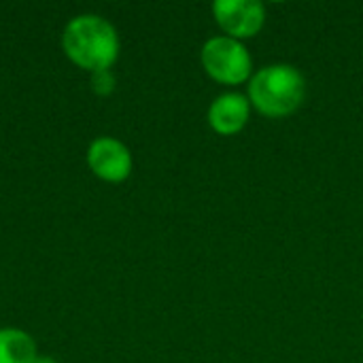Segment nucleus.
Here are the masks:
<instances>
[{
  "label": "nucleus",
  "instance_id": "8",
  "mask_svg": "<svg viewBox=\"0 0 363 363\" xmlns=\"http://www.w3.org/2000/svg\"><path fill=\"white\" fill-rule=\"evenodd\" d=\"M94 89L100 94V96H106L115 89V77L111 74V70H100V72H94Z\"/></svg>",
  "mask_w": 363,
  "mask_h": 363
},
{
  "label": "nucleus",
  "instance_id": "4",
  "mask_svg": "<svg viewBox=\"0 0 363 363\" xmlns=\"http://www.w3.org/2000/svg\"><path fill=\"white\" fill-rule=\"evenodd\" d=\"M213 15L225 36L236 40L255 36L266 23V6L257 0H217Z\"/></svg>",
  "mask_w": 363,
  "mask_h": 363
},
{
  "label": "nucleus",
  "instance_id": "7",
  "mask_svg": "<svg viewBox=\"0 0 363 363\" xmlns=\"http://www.w3.org/2000/svg\"><path fill=\"white\" fill-rule=\"evenodd\" d=\"M36 357L32 336L13 328L0 330V363H32Z\"/></svg>",
  "mask_w": 363,
  "mask_h": 363
},
{
  "label": "nucleus",
  "instance_id": "3",
  "mask_svg": "<svg viewBox=\"0 0 363 363\" xmlns=\"http://www.w3.org/2000/svg\"><path fill=\"white\" fill-rule=\"evenodd\" d=\"M200 57L206 74L223 85H240L253 72V57L249 49L230 36L208 38Z\"/></svg>",
  "mask_w": 363,
  "mask_h": 363
},
{
  "label": "nucleus",
  "instance_id": "5",
  "mask_svg": "<svg viewBox=\"0 0 363 363\" xmlns=\"http://www.w3.org/2000/svg\"><path fill=\"white\" fill-rule=\"evenodd\" d=\"M87 162H89V168L94 170V174L108 183L125 181L132 172V155H130L128 147L108 136L96 138L89 145Z\"/></svg>",
  "mask_w": 363,
  "mask_h": 363
},
{
  "label": "nucleus",
  "instance_id": "2",
  "mask_svg": "<svg viewBox=\"0 0 363 363\" xmlns=\"http://www.w3.org/2000/svg\"><path fill=\"white\" fill-rule=\"evenodd\" d=\"M306 96L304 74L289 64H270L249 81V102L262 115L281 119L296 113Z\"/></svg>",
  "mask_w": 363,
  "mask_h": 363
},
{
  "label": "nucleus",
  "instance_id": "1",
  "mask_svg": "<svg viewBox=\"0 0 363 363\" xmlns=\"http://www.w3.org/2000/svg\"><path fill=\"white\" fill-rule=\"evenodd\" d=\"M62 47L77 66L100 72L115 64L119 55V36L106 19L98 15H79L66 26Z\"/></svg>",
  "mask_w": 363,
  "mask_h": 363
},
{
  "label": "nucleus",
  "instance_id": "6",
  "mask_svg": "<svg viewBox=\"0 0 363 363\" xmlns=\"http://www.w3.org/2000/svg\"><path fill=\"white\" fill-rule=\"evenodd\" d=\"M249 115H251L249 98L242 94L230 91V94L215 98V102L208 108V123L217 134L232 136V134H238L247 125Z\"/></svg>",
  "mask_w": 363,
  "mask_h": 363
},
{
  "label": "nucleus",
  "instance_id": "9",
  "mask_svg": "<svg viewBox=\"0 0 363 363\" xmlns=\"http://www.w3.org/2000/svg\"><path fill=\"white\" fill-rule=\"evenodd\" d=\"M32 363H57L53 357H36Z\"/></svg>",
  "mask_w": 363,
  "mask_h": 363
}]
</instances>
